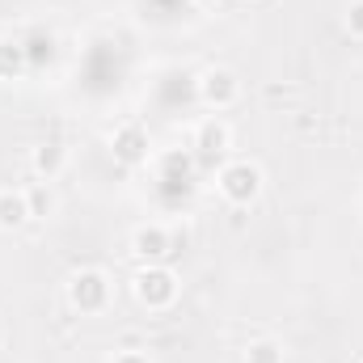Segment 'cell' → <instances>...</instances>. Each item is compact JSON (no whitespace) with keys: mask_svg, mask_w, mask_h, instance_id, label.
I'll list each match as a JSON object with an SVG mask.
<instances>
[{"mask_svg":"<svg viewBox=\"0 0 363 363\" xmlns=\"http://www.w3.org/2000/svg\"><path fill=\"white\" fill-rule=\"evenodd\" d=\"M216 182H220V194H224L228 203H237V207H245V203H254V199L262 194V169H258L254 161H233V165H224Z\"/></svg>","mask_w":363,"mask_h":363,"instance_id":"6da1fadb","label":"cell"},{"mask_svg":"<svg viewBox=\"0 0 363 363\" xmlns=\"http://www.w3.org/2000/svg\"><path fill=\"white\" fill-rule=\"evenodd\" d=\"M135 296L148 308H169L178 300V274L169 267H148V271L135 274Z\"/></svg>","mask_w":363,"mask_h":363,"instance_id":"7a4b0ae2","label":"cell"},{"mask_svg":"<svg viewBox=\"0 0 363 363\" xmlns=\"http://www.w3.org/2000/svg\"><path fill=\"white\" fill-rule=\"evenodd\" d=\"M68 300L81 313H101L106 300H110V279L101 271H77L72 283H68Z\"/></svg>","mask_w":363,"mask_h":363,"instance_id":"3957f363","label":"cell"},{"mask_svg":"<svg viewBox=\"0 0 363 363\" xmlns=\"http://www.w3.org/2000/svg\"><path fill=\"white\" fill-rule=\"evenodd\" d=\"M199 97H203L211 110H228V106L241 97V81H237L228 68H211V72H203V81H199Z\"/></svg>","mask_w":363,"mask_h":363,"instance_id":"277c9868","label":"cell"},{"mask_svg":"<svg viewBox=\"0 0 363 363\" xmlns=\"http://www.w3.org/2000/svg\"><path fill=\"white\" fill-rule=\"evenodd\" d=\"M148 131L144 127H135V123H127V127H118L114 131V161L118 165H144L148 161Z\"/></svg>","mask_w":363,"mask_h":363,"instance_id":"5b68a950","label":"cell"},{"mask_svg":"<svg viewBox=\"0 0 363 363\" xmlns=\"http://www.w3.org/2000/svg\"><path fill=\"white\" fill-rule=\"evenodd\" d=\"M131 250H135L144 262H161V258L174 250V241H169V233H165L161 224H144V228H135V237H131Z\"/></svg>","mask_w":363,"mask_h":363,"instance_id":"8992f818","label":"cell"},{"mask_svg":"<svg viewBox=\"0 0 363 363\" xmlns=\"http://www.w3.org/2000/svg\"><path fill=\"white\" fill-rule=\"evenodd\" d=\"M228 144H233V131H228V123H220V118H207V123H199V131H194V148H199V152H207V157H220V152H228Z\"/></svg>","mask_w":363,"mask_h":363,"instance_id":"52a82bcc","label":"cell"},{"mask_svg":"<svg viewBox=\"0 0 363 363\" xmlns=\"http://www.w3.org/2000/svg\"><path fill=\"white\" fill-rule=\"evenodd\" d=\"M30 220V199L21 190H0V228H17Z\"/></svg>","mask_w":363,"mask_h":363,"instance_id":"ba28073f","label":"cell"},{"mask_svg":"<svg viewBox=\"0 0 363 363\" xmlns=\"http://www.w3.org/2000/svg\"><path fill=\"white\" fill-rule=\"evenodd\" d=\"M26 68H30L26 47H21L17 38H0V81H13V77H21Z\"/></svg>","mask_w":363,"mask_h":363,"instance_id":"9c48e42d","label":"cell"},{"mask_svg":"<svg viewBox=\"0 0 363 363\" xmlns=\"http://www.w3.org/2000/svg\"><path fill=\"white\" fill-rule=\"evenodd\" d=\"M60 169H64V148H60V144H43V148H34V174H38V178L51 182Z\"/></svg>","mask_w":363,"mask_h":363,"instance_id":"30bf717a","label":"cell"},{"mask_svg":"<svg viewBox=\"0 0 363 363\" xmlns=\"http://www.w3.org/2000/svg\"><path fill=\"white\" fill-rule=\"evenodd\" d=\"M245 363H283V351H279L274 342H254V347L245 351Z\"/></svg>","mask_w":363,"mask_h":363,"instance_id":"8fae6325","label":"cell"},{"mask_svg":"<svg viewBox=\"0 0 363 363\" xmlns=\"http://www.w3.org/2000/svg\"><path fill=\"white\" fill-rule=\"evenodd\" d=\"M26 199H30V216L51 211V194H47V190H34V194H26Z\"/></svg>","mask_w":363,"mask_h":363,"instance_id":"7c38bea8","label":"cell"},{"mask_svg":"<svg viewBox=\"0 0 363 363\" xmlns=\"http://www.w3.org/2000/svg\"><path fill=\"white\" fill-rule=\"evenodd\" d=\"M347 30H351L355 38H363V0H355V4H351V17H347Z\"/></svg>","mask_w":363,"mask_h":363,"instance_id":"4fadbf2b","label":"cell"},{"mask_svg":"<svg viewBox=\"0 0 363 363\" xmlns=\"http://www.w3.org/2000/svg\"><path fill=\"white\" fill-rule=\"evenodd\" d=\"M114 363H148V355H140V351H127V355H118Z\"/></svg>","mask_w":363,"mask_h":363,"instance_id":"5bb4252c","label":"cell"}]
</instances>
